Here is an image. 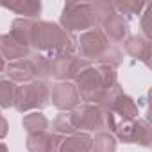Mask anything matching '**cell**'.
<instances>
[{
    "instance_id": "cell-1",
    "label": "cell",
    "mask_w": 152,
    "mask_h": 152,
    "mask_svg": "<svg viewBox=\"0 0 152 152\" xmlns=\"http://www.w3.org/2000/svg\"><path fill=\"white\" fill-rule=\"evenodd\" d=\"M29 47H34L36 52L47 57L68 56V54H73L75 48H77V38L66 32L57 23L34 20L31 29Z\"/></svg>"
},
{
    "instance_id": "cell-2",
    "label": "cell",
    "mask_w": 152,
    "mask_h": 152,
    "mask_svg": "<svg viewBox=\"0 0 152 152\" xmlns=\"http://www.w3.org/2000/svg\"><path fill=\"white\" fill-rule=\"evenodd\" d=\"M116 83V68H111L107 64H90L75 77V88H77L79 99L84 100V104L95 106L99 104L106 90H109Z\"/></svg>"
},
{
    "instance_id": "cell-3",
    "label": "cell",
    "mask_w": 152,
    "mask_h": 152,
    "mask_svg": "<svg viewBox=\"0 0 152 152\" xmlns=\"http://www.w3.org/2000/svg\"><path fill=\"white\" fill-rule=\"evenodd\" d=\"M50 102V88L45 81L32 79L29 83H23L22 86H16L15 95V107L20 113L31 111V109H43Z\"/></svg>"
},
{
    "instance_id": "cell-4",
    "label": "cell",
    "mask_w": 152,
    "mask_h": 152,
    "mask_svg": "<svg viewBox=\"0 0 152 152\" xmlns=\"http://www.w3.org/2000/svg\"><path fill=\"white\" fill-rule=\"evenodd\" d=\"M102 113H115L122 118H129V120H136L138 118V106L134 104V100L124 93V90L120 88V84L116 83L115 86H111L109 90H106V93L102 95V99L97 104Z\"/></svg>"
},
{
    "instance_id": "cell-5",
    "label": "cell",
    "mask_w": 152,
    "mask_h": 152,
    "mask_svg": "<svg viewBox=\"0 0 152 152\" xmlns=\"http://www.w3.org/2000/svg\"><path fill=\"white\" fill-rule=\"evenodd\" d=\"M59 25L66 31V32H75V31H90L95 27L93 16H91V9L90 4H75V2H68L63 7L61 18H59Z\"/></svg>"
},
{
    "instance_id": "cell-6",
    "label": "cell",
    "mask_w": 152,
    "mask_h": 152,
    "mask_svg": "<svg viewBox=\"0 0 152 152\" xmlns=\"http://www.w3.org/2000/svg\"><path fill=\"white\" fill-rule=\"evenodd\" d=\"M111 47L113 45L104 36V32L100 29H95V27L90 29V31H86V32H83L81 38L77 39V48L81 52L79 57L86 59L88 63H91V61L100 63L104 59V56L109 52Z\"/></svg>"
},
{
    "instance_id": "cell-7",
    "label": "cell",
    "mask_w": 152,
    "mask_h": 152,
    "mask_svg": "<svg viewBox=\"0 0 152 152\" xmlns=\"http://www.w3.org/2000/svg\"><path fill=\"white\" fill-rule=\"evenodd\" d=\"M91 63H88L86 59L79 57V56H57V57H50V77L57 79L59 83L63 81H75V77Z\"/></svg>"
},
{
    "instance_id": "cell-8",
    "label": "cell",
    "mask_w": 152,
    "mask_h": 152,
    "mask_svg": "<svg viewBox=\"0 0 152 152\" xmlns=\"http://www.w3.org/2000/svg\"><path fill=\"white\" fill-rule=\"evenodd\" d=\"M70 118H72V124H73L77 132H81V129L83 131H95V129H104L106 127L104 113L95 104L77 106L75 109L70 111Z\"/></svg>"
},
{
    "instance_id": "cell-9",
    "label": "cell",
    "mask_w": 152,
    "mask_h": 152,
    "mask_svg": "<svg viewBox=\"0 0 152 152\" xmlns=\"http://www.w3.org/2000/svg\"><path fill=\"white\" fill-rule=\"evenodd\" d=\"M50 100H52V104H54L57 109H61V111H72V109L77 107L79 102H81L75 84H73V83H68V81L52 84Z\"/></svg>"
},
{
    "instance_id": "cell-10",
    "label": "cell",
    "mask_w": 152,
    "mask_h": 152,
    "mask_svg": "<svg viewBox=\"0 0 152 152\" xmlns=\"http://www.w3.org/2000/svg\"><path fill=\"white\" fill-rule=\"evenodd\" d=\"M63 136L48 132H34L27 136L25 147L29 152H59Z\"/></svg>"
},
{
    "instance_id": "cell-11",
    "label": "cell",
    "mask_w": 152,
    "mask_h": 152,
    "mask_svg": "<svg viewBox=\"0 0 152 152\" xmlns=\"http://www.w3.org/2000/svg\"><path fill=\"white\" fill-rule=\"evenodd\" d=\"M104 36L109 39V41H115V43H120V41H125L129 38V22L120 16L116 11L100 25Z\"/></svg>"
},
{
    "instance_id": "cell-12",
    "label": "cell",
    "mask_w": 152,
    "mask_h": 152,
    "mask_svg": "<svg viewBox=\"0 0 152 152\" xmlns=\"http://www.w3.org/2000/svg\"><path fill=\"white\" fill-rule=\"evenodd\" d=\"M124 48H125V52L131 57L141 61L145 66H150L152 48H150V41L148 39H145L143 36H131V38H127L124 41Z\"/></svg>"
},
{
    "instance_id": "cell-13",
    "label": "cell",
    "mask_w": 152,
    "mask_h": 152,
    "mask_svg": "<svg viewBox=\"0 0 152 152\" xmlns=\"http://www.w3.org/2000/svg\"><path fill=\"white\" fill-rule=\"evenodd\" d=\"M31 50L29 47L18 43L11 34H0V56L4 57V61L7 59L11 61H18V59H25L29 57Z\"/></svg>"
},
{
    "instance_id": "cell-14",
    "label": "cell",
    "mask_w": 152,
    "mask_h": 152,
    "mask_svg": "<svg viewBox=\"0 0 152 152\" xmlns=\"http://www.w3.org/2000/svg\"><path fill=\"white\" fill-rule=\"evenodd\" d=\"M7 79L13 83H29L34 79V72H32V64L29 61V57L25 59H18V61H11L6 64L4 68Z\"/></svg>"
},
{
    "instance_id": "cell-15",
    "label": "cell",
    "mask_w": 152,
    "mask_h": 152,
    "mask_svg": "<svg viewBox=\"0 0 152 152\" xmlns=\"http://www.w3.org/2000/svg\"><path fill=\"white\" fill-rule=\"evenodd\" d=\"M0 6L16 13V15H22L25 20H36L41 13V2L39 0H9V2H0Z\"/></svg>"
},
{
    "instance_id": "cell-16",
    "label": "cell",
    "mask_w": 152,
    "mask_h": 152,
    "mask_svg": "<svg viewBox=\"0 0 152 152\" xmlns=\"http://www.w3.org/2000/svg\"><path fill=\"white\" fill-rule=\"evenodd\" d=\"M59 152H91V136L88 132H73L61 140Z\"/></svg>"
},
{
    "instance_id": "cell-17",
    "label": "cell",
    "mask_w": 152,
    "mask_h": 152,
    "mask_svg": "<svg viewBox=\"0 0 152 152\" xmlns=\"http://www.w3.org/2000/svg\"><path fill=\"white\" fill-rule=\"evenodd\" d=\"M29 61L32 64L34 79L45 81L47 77H50V57H47V56H43L39 52H31L29 54Z\"/></svg>"
},
{
    "instance_id": "cell-18",
    "label": "cell",
    "mask_w": 152,
    "mask_h": 152,
    "mask_svg": "<svg viewBox=\"0 0 152 152\" xmlns=\"http://www.w3.org/2000/svg\"><path fill=\"white\" fill-rule=\"evenodd\" d=\"M22 125H23V129L27 131V134L47 132V129H48V120H47V116H45L43 113L34 111V113H29V115L23 116Z\"/></svg>"
},
{
    "instance_id": "cell-19",
    "label": "cell",
    "mask_w": 152,
    "mask_h": 152,
    "mask_svg": "<svg viewBox=\"0 0 152 152\" xmlns=\"http://www.w3.org/2000/svg\"><path fill=\"white\" fill-rule=\"evenodd\" d=\"M32 22L34 20H25V18H16L13 23H11V36L18 41V43H22V45H25V47H29V38H31V29H32ZM31 48V47H29Z\"/></svg>"
},
{
    "instance_id": "cell-20",
    "label": "cell",
    "mask_w": 152,
    "mask_h": 152,
    "mask_svg": "<svg viewBox=\"0 0 152 152\" xmlns=\"http://www.w3.org/2000/svg\"><path fill=\"white\" fill-rule=\"evenodd\" d=\"M91 152H116V138L109 131H100L91 138Z\"/></svg>"
},
{
    "instance_id": "cell-21",
    "label": "cell",
    "mask_w": 152,
    "mask_h": 152,
    "mask_svg": "<svg viewBox=\"0 0 152 152\" xmlns=\"http://www.w3.org/2000/svg\"><path fill=\"white\" fill-rule=\"evenodd\" d=\"M15 95H16V84L9 81L7 77L0 75V107H13L15 106Z\"/></svg>"
},
{
    "instance_id": "cell-22",
    "label": "cell",
    "mask_w": 152,
    "mask_h": 152,
    "mask_svg": "<svg viewBox=\"0 0 152 152\" xmlns=\"http://www.w3.org/2000/svg\"><path fill=\"white\" fill-rule=\"evenodd\" d=\"M111 6H113V9H115L120 16H124L125 20L131 18V16L140 15L141 9L145 7L143 2H136V0H127V2H111Z\"/></svg>"
},
{
    "instance_id": "cell-23",
    "label": "cell",
    "mask_w": 152,
    "mask_h": 152,
    "mask_svg": "<svg viewBox=\"0 0 152 152\" xmlns=\"http://www.w3.org/2000/svg\"><path fill=\"white\" fill-rule=\"evenodd\" d=\"M90 9H91V16H93L95 25H102L115 13L111 2H95V4H90Z\"/></svg>"
},
{
    "instance_id": "cell-24",
    "label": "cell",
    "mask_w": 152,
    "mask_h": 152,
    "mask_svg": "<svg viewBox=\"0 0 152 152\" xmlns=\"http://www.w3.org/2000/svg\"><path fill=\"white\" fill-rule=\"evenodd\" d=\"M150 141H152V131H150V125L147 120H141L138 118L136 120V132H134V143L138 145H143V147H150Z\"/></svg>"
},
{
    "instance_id": "cell-25",
    "label": "cell",
    "mask_w": 152,
    "mask_h": 152,
    "mask_svg": "<svg viewBox=\"0 0 152 152\" xmlns=\"http://www.w3.org/2000/svg\"><path fill=\"white\" fill-rule=\"evenodd\" d=\"M52 127L57 134H73V132H77L72 124V118H70V113H61L56 116V120L52 122Z\"/></svg>"
},
{
    "instance_id": "cell-26",
    "label": "cell",
    "mask_w": 152,
    "mask_h": 152,
    "mask_svg": "<svg viewBox=\"0 0 152 152\" xmlns=\"http://www.w3.org/2000/svg\"><path fill=\"white\" fill-rule=\"evenodd\" d=\"M141 29H143L145 39L150 41L152 38V4H145V13L141 15Z\"/></svg>"
},
{
    "instance_id": "cell-27",
    "label": "cell",
    "mask_w": 152,
    "mask_h": 152,
    "mask_svg": "<svg viewBox=\"0 0 152 152\" xmlns=\"http://www.w3.org/2000/svg\"><path fill=\"white\" fill-rule=\"evenodd\" d=\"M7 129H9V124L4 116H0V140H2L6 134H7Z\"/></svg>"
},
{
    "instance_id": "cell-28",
    "label": "cell",
    "mask_w": 152,
    "mask_h": 152,
    "mask_svg": "<svg viewBox=\"0 0 152 152\" xmlns=\"http://www.w3.org/2000/svg\"><path fill=\"white\" fill-rule=\"evenodd\" d=\"M4 68H6V61H4L2 56H0V72H4Z\"/></svg>"
},
{
    "instance_id": "cell-29",
    "label": "cell",
    "mask_w": 152,
    "mask_h": 152,
    "mask_svg": "<svg viewBox=\"0 0 152 152\" xmlns=\"http://www.w3.org/2000/svg\"><path fill=\"white\" fill-rule=\"evenodd\" d=\"M0 152H9L7 147H6V143H0Z\"/></svg>"
}]
</instances>
